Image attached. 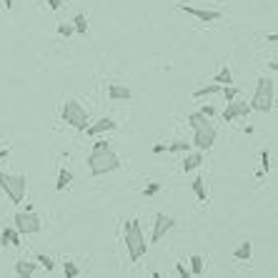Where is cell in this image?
<instances>
[{
	"instance_id": "6da1fadb",
	"label": "cell",
	"mask_w": 278,
	"mask_h": 278,
	"mask_svg": "<svg viewBox=\"0 0 278 278\" xmlns=\"http://www.w3.org/2000/svg\"><path fill=\"white\" fill-rule=\"evenodd\" d=\"M123 240H126V250H128L130 260L138 263L148 250V243H146V236H143V228H140L138 218H130V220L123 223Z\"/></svg>"
},
{
	"instance_id": "7a4b0ae2",
	"label": "cell",
	"mask_w": 278,
	"mask_h": 278,
	"mask_svg": "<svg viewBox=\"0 0 278 278\" xmlns=\"http://www.w3.org/2000/svg\"><path fill=\"white\" fill-rule=\"evenodd\" d=\"M120 168V158L116 156V150L110 146L106 148H93L90 156H88V170L90 176H106V173H113Z\"/></svg>"
},
{
	"instance_id": "3957f363",
	"label": "cell",
	"mask_w": 278,
	"mask_h": 278,
	"mask_svg": "<svg viewBox=\"0 0 278 278\" xmlns=\"http://www.w3.org/2000/svg\"><path fill=\"white\" fill-rule=\"evenodd\" d=\"M273 93H276V83L273 78H258L256 83V90H253V98H250V110H258V113H268L273 108Z\"/></svg>"
},
{
	"instance_id": "277c9868",
	"label": "cell",
	"mask_w": 278,
	"mask_h": 278,
	"mask_svg": "<svg viewBox=\"0 0 278 278\" xmlns=\"http://www.w3.org/2000/svg\"><path fill=\"white\" fill-rule=\"evenodd\" d=\"M26 188H28V178L26 176H16V173H6L0 170V190H3L13 203H23L26 200Z\"/></svg>"
},
{
	"instance_id": "5b68a950",
	"label": "cell",
	"mask_w": 278,
	"mask_h": 278,
	"mask_svg": "<svg viewBox=\"0 0 278 278\" xmlns=\"http://www.w3.org/2000/svg\"><path fill=\"white\" fill-rule=\"evenodd\" d=\"M60 116H63V120L68 123V126H73L76 130H86L88 128V113H86V108L76 100V98H68V100H63V108H60Z\"/></svg>"
},
{
	"instance_id": "8992f818",
	"label": "cell",
	"mask_w": 278,
	"mask_h": 278,
	"mask_svg": "<svg viewBox=\"0 0 278 278\" xmlns=\"http://www.w3.org/2000/svg\"><path fill=\"white\" fill-rule=\"evenodd\" d=\"M13 226H16L18 233H26V236H36V233L43 230V220H40V216L33 213V210H20V213H16Z\"/></svg>"
},
{
	"instance_id": "52a82bcc",
	"label": "cell",
	"mask_w": 278,
	"mask_h": 278,
	"mask_svg": "<svg viewBox=\"0 0 278 278\" xmlns=\"http://www.w3.org/2000/svg\"><path fill=\"white\" fill-rule=\"evenodd\" d=\"M216 126L213 123H206V126H200V128H196L193 130V146L198 148V150H210L213 148V143H216Z\"/></svg>"
},
{
	"instance_id": "ba28073f",
	"label": "cell",
	"mask_w": 278,
	"mask_h": 278,
	"mask_svg": "<svg viewBox=\"0 0 278 278\" xmlns=\"http://www.w3.org/2000/svg\"><path fill=\"white\" fill-rule=\"evenodd\" d=\"M178 10H183V13H188V16L198 18L200 23H216V20H220V18H223V16H220V10H213V8H198V6H188V3H180V6H178Z\"/></svg>"
},
{
	"instance_id": "9c48e42d",
	"label": "cell",
	"mask_w": 278,
	"mask_h": 278,
	"mask_svg": "<svg viewBox=\"0 0 278 278\" xmlns=\"http://www.w3.org/2000/svg\"><path fill=\"white\" fill-rule=\"evenodd\" d=\"M250 116V106L246 103V100H238V98H233V100H228L226 103V110H223V120L226 123H230V120H238V118H248Z\"/></svg>"
},
{
	"instance_id": "30bf717a",
	"label": "cell",
	"mask_w": 278,
	"mask_h": 278,
	"mask_svg": "<svg viewBox=\"0 0 278 278\" xmlns=\"http://www.w3.org/2000/svg\"><path fill=\"white\" fill-rule=\"evenodd\" d=\"M173 216H166V213H156V220H153V233H150V243H158L170 228H173Z\"/></svg>"
},
{
	"instance_id": "8fae6325",
	"label": "cell",
	"mask_w": 278,
	"mask_h": 278,
	"mask_svg": "<svg viewBox=\"0 0 278 278\" xmlns=\"http://www.w3.org/2000/svg\"><path fill=\"white\" fill-rule=\"evenodd\" d=\"M116 128H118V123H116L113 118H108V116H106V118L96 120L93 126L88 123V128H86L83 133H86V136H103V133H110V130H116Z\"/></svg>"
},
{
	"instance_id": "7c38bea8",
	"label": "cell",
	"mask_w": 278,
	"mask_h": 278,
	"mask_svg": "<svg viewBox=\"0 0 278 278\" xmlns=\"http://www.w3.org/2000/svg\"><path fill=\"white\" fill-rule=\"evenodd\" d=\"M108 98L110 100H130L133 98V90L123 83H110L108 86Z\"/></svg>"
},
{
	"instance_id": "4fadbf2b",
	"label": "cell",
	"mask_w": 278,
	"mask_h": 278,
	"mask_svg": "<svg viewBox=\"0 0 278 278\" xmlns=\"http://www.w3.org/2000/svg\"><path fill=\"white\" fill-rule=\"evenodd\" d=\"M198 166H203V150H196V153H186V158H183V163H180V168H183V173H190V170H196Z\"/></svg>"
},
{
	"instance_id": "5bb4252c",
	"label": "cell",
	"mask_w": 278,
	"mask_h": 278,
	"mask_svg": "<svg viewBox=\"0 0 278 278\" xmlns=\"http://www.w3.org/2000/svg\"><path fill=\"white\" fill-rule=\"evenodd\" d=\"M36 273H38V266H36L33 260H28V258H18V260H16V276L30 278V276H36Z\"/></svg>"
},
{
	"instance_id": "9a60e30c",
	"label": "cell",
	"mask_w": 278,
	"mask_h": 278,
	"mask_svg": "<svg viewBox=\"0 0 278 278\" xmlns=\"http://www.w3.org/2000/svg\"><path fill=\"white\" fill-rule=\"evenodd\" d=\"M190 188H193V193H196V198H198L200 203H206V200H208V188H206V180H203L200 176L193 180V186H190Z\"/></svg>"
},
{
	"instance_id": "2e32d148",
	"label": "cell",
	"mask_w": 278,
	"mask_h": 278,
	"mask_svg": "<svg viewBox=\"0 0 278 278\" xmlns=\"http://www.w3.org/2000/svg\"><path fill=\"white\" fill-rule=\"evenodd\" d=\"M188 263H190V268H188V270H190V276H203V273H206V260H203L198 253H193Z\"/></svg>"
},
{
	"instance_id": "e0dca14e",
	"label": "cell",
	"mask_w": 278,
	"mask_h": 278,
	"mask_svg": "<svg viewBox=\"0 0 278 278\" xmlns=\"http://www.w3.org/2000/svg\"><path fill=\"white\" fill-rule=\"evenodd\" d=\"M213 83H218V86H230V83H233L230 68H228V66H220L218 73H216V78H213Z\"/></svg>"
},
{
	"instance_id": "ac0fdd59",
	"label": "cell",
	"mask_w": 278,
	"mask_h": 278,
	"mask_svg": "<svg viewBox=\"0 0 278 278\" xmlns=\"http://www.w3.org/2000/svg\"><path fill=\"white\" fill-rule=\"evenodd\" d=\"M70 183H73V173H70L68 168H60V170H58V183H56V190H66Z\"/></svg>"
},
{
	"instance_id": "d6986e66",
	"label": "cell",
	"mask_w": 278,
	"mask_h": 278,
	"mask_svg": "<svg viewBox=\"0 0 278 278\" xmlns=\"http://www.w3.org/2000/svg\"><path fill=\"white\" fill-rule=\"evenodd\" d=\"M250 250H253V248H250V240H243V243L233 250V258H236V260H248V258H250Z\"/></svg>"
},
{
	"instance_id": "ffe728a7",
	"label": "cell",
	"mask_w": 278,
	"mask_h": 278,
	"mask_svg": "<svg viewBox=\"0 0 278 278\" xmlns=\"http://www.w3.org/2000/svg\"><path fill=\"white\" fill-rule=\"evenodd\" d=\"M220 88H223V86H218V83H213V86H203V88H198V90L193 93V98H206V96H218V93H220Z\"/></svg>"
},
{
	"instance_id": "44dd1931",
	"label": "cell",
	"mask_w": 278,
	"mask_h": 278,
	"mask_svg": "<svg viewBox=\"0 0 278 278\" xmlns=\"http://www.w3.org/2000/svg\"><path fill=\"white\" fill-rule=\"evenodd\" d=\"M206 123H210V118H206L200 110H196V113H190L188 116V126L196 130V128H200V126H206Z\"/></svg>"
},
{
	"instance_id": "7402d4cb",
	"label": "cell",
	"mask_w": 278,
	"mask_h": 278,
	"mask_svg": "<svg viewBox=\"0 0 278 278\" xmlns=\"http://www.w3.org/2000/svg\"><path fill=\"white\" fill-rule=\"evenodd\" d=\"M73 28H76V33L86 36V33H88V18H86L83 13H76V18H73Z\"/></svg>"
},
{
	"instance_id": "603a6c76",
	"label": "cell",
	"mask_w": 278,
	"mask_h": 278,
	"mask_svg": "<svg viewBox=\"0 0 278 278\" xmlns=\"http://www.w3.org/2000/svg\"><path fill=\"white\" fill-rule=\"evenodd\" d=\"M63 273H66V278H78L83 273V268L78 263H73V260H66L63 263Z\"/></svg>"
},
{
	"instance_id": "cb8c5ba5",
	"label": "cell",
	"mask_w": 278,
	"mask_h": 278,
	"mask_svg": "<svg viewBox=\"0 0 278 278\" xmlns=\"http://www.w3.org/2000/svg\"><path fill=\"white\" fill-rule=\"evenodd\" d=\"M166 150H168V153H188V150H190V143H188V140H176V143L166 146Z\"/></svg>"
},
{
	"instance_id": "d4e9b609",
	"label": "cell",
	"mask_w": 278,
	"mask_h": 278,
	"mask_svg": "<svg viewBox=\"0 0 278 278\" xmlns=\"http://www.w3.org/2000/svg\"><path fill=\"white\" fill-rule=\"evenodd\" d=\"M13 233H16V226H6L3 233H0V246H3V248H10V238H13Z\"/></svg>"
},
{
	"instance_id": "484cf974",
	"label": "cell",
	"mask_w": 278,
	"mask_h": 278,
	"mask_svg": "<svg viewBox=\"0 0 278 278\" xmlns=\"http://www.w3.org/2000/svg\"><path fill=\"white\" fill-rule=\"evenodd\" d=\"M220 93H223V98H226V103H228V100L238 98V93H240V90H238V88L230 83V86H223V88H220Z\"/></svg>"
},
{
	"instance_id": "4316f807",
	"label": "cell",
	"mask_w": 278,
	"mask_h": 278,
	"mask_svg": "<svg viewBox=\"0 0 278 278\" xmlns=\"http://www.w3.org/2000/svg\"><path fill=\"white\" fill-rule=\"evenodd\" d=\"M38 263H40V266H43V268H46L48 273H50V270L56 268V263H53V258H50V256H46V253H38Z\"/></svg>"
},
{
	"instance_id": "83f0119b",
	"label": "cell",
	"mask_w": 278,
	"mask_h": 278,
	"mask_svg": "<svg viewBox=\"0 0 278 278\" xmlns=\"http://www.w3.org/2000/svg\"><path fill=\"white\" fill-rule=\"evenodd\" d=\"M73 33H76L73 23H60V26H58V36H63V38H70Z\"/></svg>"
},
{
	"instance_id": "f1b7e54d",
	"label": "cell",
	"mask_w": 278,
	"mask_h": 278,
	"mask_svg": "<svg viewBox=\"0 0 278 278\" xmlns=\"http://www.w3.org/2000/svg\"><path fill=\"white\" fill-rule=\"evenodd\" d=\"M158 190H160V183H158V180H153V183H148V186L143 188V196H146V198H153Z\"/></svg>"
},
{
	"instance_id": "f546056e",
	"label": "cell",
	"mask_w": 278,
	"mask_h": 278,
	"mask_svg": "<svg viewBox=\"0 0 278 278\" xmlns=\"http://www.w3.org/2000/svg\"><path fill=\"white\" fill-rule=\"evenodd\" d=\"M63 3H66V0H46V6H48L50 10H60Z\"/></svg>"
},
{
	"instance_id": "4dcf8cb0",
	"label": "cell",
	"mask_w": 278,
	"mask_h": 278,
	"mask_svg": "<svg viewBox=\"0 0 278 278\" xmlns=\"http://www.w3.org/2000/svg\"><path fill=\"white\" fill-rule=\"evenodd\" d=\"M176 273H178V276H183V278H188V276H190V270L186 268V263H176Z\"/></svg>"
},
{
	"instance_id": "1f68e13d",
	"label": "cell",
	"mask_w": 278,
	"mask_h": 278,
	"mask_svg": "<svg viewBox=\"0 0 278 278\" xmlns=\"http://www.w3.org/2000/svg\"><path fill=\"white\" fill-rule=\"evenodd\" d=\"M268 163H270V156H268V150H263V153H260V166H263L266 173H268Z\"/></svg>"
},
{
	"instance_id": "d6a6232c",
	"label": "cell",
	"mask_w": 278,
	"mask_h": 278,
	"mask_svg": "<svg viewBox=\"0 0 278 278\" xmlns=\"http://www.w3.org/2000/svg\"><path fill=\"white\" fill-rule=\"evenodd\" d=\"M200 113H203L206 118H213V116H216V108H213V106H203V108H200Z\"/></svg>"
},
{
	"instance_id": "836d02e7",
	"label": "cell",
	"mask_w": 278,
	"mask_h": 278,
	"mask_svg": "<svg viewBox=\"0 0 278 278\" xmlns=\"http://www.w3.org/2000/svg\"><path fill=\"white\" fill-rule=\"evenodd\" d=\"M10 246H13V248H18V246H20V233H18V230L13 233V238H10Z\"/></svg>"
},
{
	"instance_id": "e575fe53",
	"label": "cell",
	"mask_w": 278,
	"mask_h": 278,
	"mask_svg": "<svg viewBox=\"0 0 278 278\" xmlns=\"http://www.w3.org/2000/svg\"><path fill=\"white\" fill-rule=\"evenodd\" d=\"M163 150H166V146H163V143H156V146H153V153H156V156H158V153H163Z\"/></svg>"
},
{
	"instance_id": "d590c367",
	"label": "cell",
	"mask_w": 278,
	"mask_h": 278,
	"mask_svg": "<svg viewBox=\"0 0 278 278\" xmlns=\"http://www.w3.org/2000/svg\"><path fill=\"white\" fill-rule=\"evenodd\" d=\"M266 40H268V43H273V46H276V43H278V36H276V33H268V38H266Z\"/></svg>"
},
{
	"instance_id": "8d00e7d4",
	"label": "cell",
	"mask_w": 278,
	"mask_h": 278,
	"mask_svg": "<svg viewBox=\"0 0 278 278\" xmlns=\"http://www.w3.org/2000/svg\"><path fill=\"white\" fill-rule=\"evenodd\" d=\"M8 153H10V150H8V146H6V148H0V160H6V158H8Z\"/></svg>"
},
{
	"instance_id": "74e56055",
	"label": "cell",
	"mask_w": 278,
	"mask_h": 278,
	"mask_svg": "<svg viewBox=\"0 0 278 278\" xmlns=\"http://www.w3.org/2000/svg\"><path fill=\"white\" fill-rule=\"evenodd\" d=\"M13 3H16V0H3V6H6V10H10V8H13Z\"/></svg>"
}]
</instances>
